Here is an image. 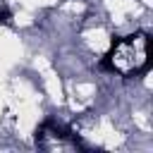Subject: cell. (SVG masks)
<instances>
[{
	"label": "cell",
	"mask_w": 153,
	"mask_h": 153,
	"mask_svg": "<svg viewBox=\"0 0 153 153\" xmlns=\"http://www.w3.org/2000/svg\"><path fill=\"white\" fill-rule=\"evenodd\" d=\"M103 67L122 76L143 72L148 67V38L143 33H131L117 41L112 50L108 53V57L103 60Z\"/></svg>",
	"instance_id": "1"
}]
</instances>
